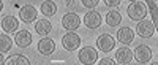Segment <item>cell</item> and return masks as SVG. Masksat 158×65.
<instances>
[{"label": "cell", "mask_w": 158, "mask_h": 65, "mask_svg": "<svg viewBox=\"0 0 158 65\" xmlns=\"http://www.w3.org/2000/svg\"><path fill=\"white\" fill-rule=\"evenodd\" d=\"M128 16L130 19H133V21H144V18L147 16V10H146V5H144L142 2H135V3H131L128 6Z\"/></svg>", "instance_id": "6da1fadb"}, {"label": "cell", "mask_w": 158, "mask_h": 65, "mask_svg": "<svg viewBox=\"0 0 158 65\" xmlns=\"http://www.w3.org/2000/svg\"><path fill=\"white\" fill-rule=\"evenodd\" d=\"M97 59H98V53L94 48L85 46V48H82L81 51H79V62H81V63L92 65V63L97 62Z\"/></svg>", "instance_id": "7a4b0ae2"}, {"label": "cell", "mask_w": 158, "mask_h": 65, "mask_svg": "<svg viewBox=\"0 0 158 65\" xmlns=\"http://www.w3.org/2000/svg\"><path fill=\"white\" fill-rule=\"evenodd\" d=\"M36 18H38V11H36V8L32 6V5H24V6L21 8V11H19V19H21L22 22H25V24L33 22Z\"/></svg>", "instance_id": "3957f363"}, {"label": "cell", "mask_w": 158, "mask_h": 65, "mask_svg": "<svg viewBox=\"0 0 158 65\" xmlns=\"http://www.w3.org/2000/svg\"><path fill=\"white\" fill-rule=\"evenodd\" d=\"M133 57H135L139 63H147V62H150V59H152V51H150V48L146 46V45H139V46L135 49Z\"/></svg>", "instance_id": "277c9868"}, {"label": "cell", "mask_w": 158, "mask_h": 65, "mask_svg": "<svg viewBox=\"0 0 158 65\" xmlns=\"http://www.w3.org/2000/svg\"><path fill=\"white\" fill-rule=\"evenodd\" d=\"M62 45L65 49L68 51H74L81 46V38H79L77 33H67L63 38H62Z\"/></svg>", "instance_id": "5b68a950"}, {"label": "cell", "mask_w": 158, "mask_h": 65, "mask_svg": "<svg viewBox=\"0 0 158 65\" xmlns=\"http://www.w3.org/2000/svg\"><path fill=\"white\" fill-rule=\"evenodd\" d=\"M155 30H156V27L153 25V22H150V21H141V22L138 24V27H136L138 35L142 37V38L152 37V35L155 33Z\"/></svg>", "instance_id": "8992f818"}, {"label": "cell", "mask_w": 158, "mask_h": 65, "mask_svg": "<svg viewBox=\"0 0 158 65\" xmlns=\"http://www.w3.org/2000/svg\"><path fill=\"white\" fill-rule=\"evenodd\" d=\"M97 46L103 51V53H109V51L115 46V40H114V38H112L109 33H103L101 37H98Z\"/></svg>", "instance_id": "52a82bcc"}, {"label": "cell", "mask_w": 158, "mask_h": 65, "mask_svg": "<svg viewBox=\"0 0 158 65\" xmlns=\"http://www.w3.org/2000/svg\"><path fill=\"white\" fill-rule=\"evenodd\" d=\"M101 15L98 11H89L85 13V16H84V24L87 25L89 29H97L101 25Z\"/></svg>", "instance_id": "ba28073f"}, {"label": "cell", "mask_w": 158, "mask_h": 65, "mask_svg": "<svg viewBox=\"0 0 158 65\" xmlns=\"http://www.w3.org/2000/svg\"><path fill=\"white\" fill-rule=\"evenodd\" d=\"M62 24L67 30H76L79 27V24H81V19H79L76 13H67L62 19Z\"/></svg>", "instance_id": "9c48e42d"}, {"label": "cell", "mask_w": 158, "mask_h": 65, "mask_svg": "<svg viewBox=\"0 0 158 65\" xmlns=\"http://www.w3.org/2000/svg\"><path fill=\"white\" fill-rule=\"evenodd\" d=\"M38 51L41 54H44V56H51L56 51L54 40H51V38H48V37H43L41 40H40V43H38Z\"/></svg>", "instance_id": "30bf717a"}, {"label": "cell", "mask_w": 158, "mask_h": 65, "mask_svg": "<svg viewBox=\"0 0 158 65\" xmlns=\"http://www.w3.org/2000/svg\"><path fill=\"white\" fill-rule=\"evenodd\" d=\"M133 60V53H131V49L127 48V46H122L120 49H117L115 53V62L117 63H122V65H127Z\"/></svg>", "instance_id": "8fae6325"}, {"label": "cell", "mask_w": 158, "mask_h": 65, "mask_svg": "<svg viewBox=\"0 0 158 65\" xmlns=\"http://www.w3.org/2000/svg\"><path fill=\"white\" fill-rule=\"evenodd\" d=\"M15 41L21 48H29L30 43H32V35H30L29 30H19L15 37Z\"/></svg>", "instance_id": "7c38bea8"}, {"label": "cell", "mask_w": 158, "mask_h": 65, "mask_svg": "<svg viewBox=\"0 0 158 65\" xmlns=\"http://www.w3.org/2000/svg\"><path fill=\"white\" fill-rule=\"evenodd\" d=\"M19 27V21L16 18H13V16H5L2 19V29L6 32V33H13V32H16Z\"/></svg>", "instance_id": "4fadbf2b"}, {"label": "cell", "mask_w": 158, "mask_h": 65, "mask_svg": "<svg viewBox=\"0 0 158 65\" xmlns=\"http://www.w3.org/2000/svg\"><path fill=\"white\" fill-rule=\"evenodd\" d=\"M133 38H135V33L130 27H122L117 32V40L120 43H123V45H130L131 41H133Z\"/></svg>", "instance_id": "5bb4252c"}, {"label": "cell", "mask_w": 158, "mask_h": 65, "mask_svg": "<svg viewBox=\"0 0 158 65\" xmlns=\"http://www.w3.org/2000/svg\"><path fill=\"white\" fill-rule=\"evenodd\" d=\"M35 30L40 37H46L48 33H51L52 30V24L48 21V19H41V21H38L36 25H35Z\"/></svg>", "instance_id": "9a60e30c"}, {"label": "cell", "mask_w": 158, "mask_h": 65, "mask_svg": "<svg viewBox=\"0 0 158 65\" xmlns=\"http://www.w3.org/2000/svg\"><path fill=\"white\" fill-rule=\"evenodd\" d=\"M120 22H122V16H120V13H118L117 10L108 11V15H106V24L109 25V27H117Z\"/></svg>", "instance_id": "2e32d148"}, {"label": "cell", "mask_w": 158, "mask_h": 65, "mask_svg": "<svg viewBox=\"0 0 158 65\" xmlns=\"http://www.w3.org/2000/svg\"><path fill=\"white\" fill-rule=\"evenodd\" d=\"M57 11V6L54 2H43L41 3V13L44 16H54Z\"/></svg>", "instance_id": "e0dca14e"}, {"label": "cell", "mask_w": 158, "mask_h": 65, "mask_svg": "<svg viewBox=\"0 0 158 65\" xmlns=\"http://www.w3.org/2000/svg\"><path fill=\"white\" fill-rule=\"evenodd\" d=\"M6 65H16V63H22V65H29V60L25 59L24 56H19V54H15V56H11L5 60Z\"/></svg>", "instance_id": "ac0fdd59"}, {"label": "cell", "mask_w": 158, "mask_h": 65, "mask_svg": "<svg viewBox=\"0 0 158 65\" xmlns=\"http://www.w3.org/2000/svg\"><path fill=\"white\" fill-rule=\"evenodd\" d=\"M11 48V40H10V37L8 35H0V51L2 53H6V51H10Z\"/></svg>", "instance_id": "d6986e66"}, {"label": "cell", "mask_w": 158, "mask_h": 65, "mask_svg": "<svg viewBox=\"0 0 158 65\" xmlns=\"http://www.w3.org/2000/svg\"><path fill=\"white\" fill-rule=\"evenodd\" d=\"M147 5L150 6V13H152V18H153V21H155V27H156V25H158V18H156V2H153V0H149V2H147Z\"/></svg>", "instance_id": "ffe728a7"}, {"label": "cell", "mask_w": 158, "mask_h": 65, "mask_svg": "<svg viewBox=\"0 0 158 65\" xmlns=\"http://www.w3.org/2000/svg\"><path fill=\"white\" fill-rule=\"evenodd\" d=\"M82 5L87 8H94L98 5V0H82Z\"/></svg>", "instance_id": "44dd1931"}, {"label": "cell", "mask_w": 158, "mask_h": 65, "mask_svg": "<svg viewBox=\"0 0 158 65\" xmlns=\"http://www.w3.org/2000/svg\"><path fill=\"white\" fill-rule=\"evenodd\" d=\"M106 3L108 6H118V3H120V0H106Z\"/></svg>", "instance_id": "7402d4cb"}, {"label": "cell", "mask_w": 158, "mask_h": 65, "mask_svg": "<svg viewBox=\"0 0 158 65\" xmlns=\"http://www.w3.org/2000/svg\"><path fill=\"white\" fill-rule=\"evenodd\" d=\"M115 63V60H112V59H103V60H100V65H114Z\"/></svg>", "instance_id": "603a6c76"}, {"label": "cell", "mask_w": 158, "mask_h": 65, "mask_svg": "<svg viewBox=\"0 0 158 65\" xmlns=\"http://www.w3.org/2000/svg\"><path fill=\"white\" fill-rule=\"evenodd\" d=\"M76 2H67V6H74Z\"/></svg>", "instance_id": "cb8c5ba5"}]
</instances>
